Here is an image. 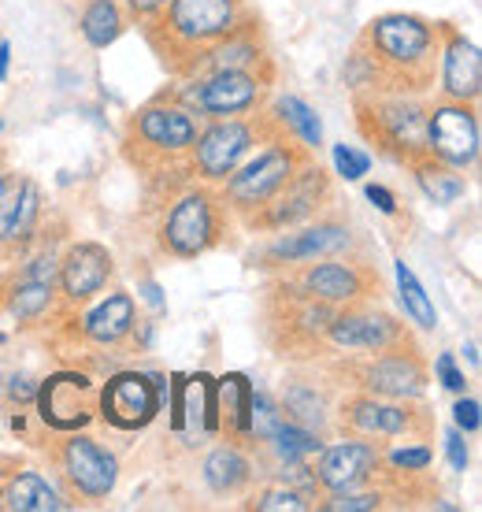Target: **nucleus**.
Masks as SVG:
<instances>
[{"instance_id": "2eb2a0df", "label": "nucleus", "mask_w": 482, "mask_h": 512, "mask_svg": "<svg viewBox=\"0 0 482 512\" xmlns=\"http://www.w3.org/2000/svg\"><path fill=\"white\" fill-rule=\"evenodd\" d=\"M282 305L267 308V320L271 327L286 331V342H279V349H293V346H312L327 334L334 312L323 308V301H316L305 290H282Z\"/></svg>"}, {"instance_id": "c9c22d12", "label": "nucleus", "mask_w": 482, "mask_h": 512, "mask_svg": "<svg viewBox=\"0 0 482 512\" xmlns=\"http://www.w3.org/2000/svg\"><path fill=\"white\" fill-rule=\"evenodd\" d=\"M279 409H275V401L267 394H256L253 390V409H249V435L256 438H271L275 431H279Z\"/></svg>"}, {"instance_id": "aec40b11", "label": "nucleus", "mask_w": 482, "mask_h": 512, "mask_svg": "<svg viewBox=\"0 0 482 512\" xmlns=\"http://www.w3.org/2000/svg\"><path fill=\"white\" fill-rule=\"evenodd\" d=\"M442 90L449 101L471 104L482 93V56L475 41L449 34V45L442 52Z\"/></svg>"}, {"instance_id": "0eeeda50", "label": "nucleus", "mask_w": 482, "mask_h": 512, "mask_svg": "<svg viewBox=\"0 0 482 512\" xmlns=\"http://www.w3.org/2000/svg\"><path fill=\"white\" fill-rule=\"evenodd\" d=\"M97 409L112 427L119 431H141L156 420L160 412V394H156L153 375L123 372L108 379L101 394H97Z\"/></svg>"}, {"instance_id": "1a4fd4ad", "label": "nucleus", "mask_w": 482, "mask_h": 512, "mask_svg": "<svg viewBox=\"0 0 482 512\" xmlns=\"http://www.w3.org/2000/svg\"><path fill=\"white\" fill-rule=\"evenodd\" d=\"M34 401H38L41 420L49 423V427H56V431H78L97 412V386L89 383L86 375L60 372L52 375L49 383L38 386Z\"/></svg>"}, {"instance_id": "f8f14e48", "label": "nucleus", "mask_w": 482, "mask_h": 512, "mask_svg": "<svg viewBox=\"0 0 482 512\" xmlns=\"http://www.w3.org/2000/svg\"><path fill=\"white\" fill-rule=\"evenodd\" d=\"M134 134H138L141 149L156 156H182L197 141V123L186 108L175 104H149L145 112L134 119Z\"/></svg>"}, {"instance_id": "e433bc0d", "label": "nucleus", "mask_w": 482, "mask_h": 512, "mask_svg": "<svg viewBox=\"0 0 482 512\" xmlns=\"http://www.w3.org/2000/svg\"><path fill=\"white\" fill-rule=\"evenodd\" d=\"M256 509L264 512H305L308 509V494H301V490L293 487H275V490H264L260 498H256Z\"/></svg>"}, {"instance_id": "7ed1b4c3", "label": "nucleus", "mask_w": 482, "mask_h": 512, "mask_svg": "<svg viewBox=\"0 0 482 512\" xmlns=\"http://www.w3.org/2000/svg\"><path fill=\"white\" fill-rule=\"evenodd\" d=\"M360 127L375 145L397 160H423L427 149V112L405 97H368L360 101Z\"/></svg>"}, {"instance_id": "09e8293b", "label": "nucleus", "mask_w": 482, "mask_h": 512, "mask_svg": "<svg viewBox=\"0 0 482 512\" xmlns=\"http://www.w3.org/2000/svg\"><path fill=\"white\" fill-rule=\"evenodd\" d=\"M8 56H12L8 41H0V78H8Z\"/></svg>"}, {"instance_id": "f3484780", "label": "nucleus", "mask_w": 482, "mask_h": 512, "mask_svg": "<svg viewBox=\"0 0 482 512\" xmlns=\"http://www.w3.org/2000/svg\"><path fill=\"white\" fill-rule=\"evenodd\" d=\"M360 379H364V386H368L371 394L408 401V397L423 394L427 368H423V360L416 353H405L401 346H394V349H382V357L371 360Z\"/></svg>"}, {"instance_id": "5701e85b", "label": "nucleus", "mask_w": 482, "mask_h": 512, "mask_svg": "<svg viewBox=\"0 0 482 512\" xmlns=\"http://www.w3.org/2000/svg\"><path fill=\"white\" fill-rule=\"evenodd\" d=\"M301 290L312 294L316 301H323V305H353V301L368 294V282L353 264L330 260V264H316V268H308L301 275Z\"/></svg>"}, {"instance_id": "a18cd8bd", "label": "nucleus", "mask_w": 482, "mask_h": 512, "mask_svg": "<svg viewBox=\"0 0 482 512\" xmlns=\"http://www.w3.org/2000/svg\"><path fill=\"white\" fill-rule=\"evenodd\" d=\"M8 394H12L15 401H34V394H38V386L26 383V379H12V386H8Z\"/></svg>"}, {"instance_id": "49530a36", "label": "nucleus", "mask_w": 482, "mask_h": 512, "mask_svg": "<svg viewBox=\"0 0 482 512\" xmlns=\"http://www.w3.org/2000/svg\"><path fill=\"white\" fill-rule=\"evenodd\" d=\"M130 4H134V12H141V15H156L167 0H130Z\"/></svg>"}, {"instance_id": "6ab92c4d", "label": "nucleus", "mask_w": 482, "mask_h": 512, "mask_svg": "<svg viewBox=\"0 0 482 512\" xmlns=\"http://www.w3.org/2000/svg\"><path fill=\"white\" fill-rule=\"evenodd\" d=\"M60 286H64L67 301H89V297L101 290L108 275H112V253L97 242H78L60 264Z\"/></svg>"}, {"instance_id": "412c9836", "label": "nucleus", "mask_w": 482, "mask_h": 512, "mask_svg": "<svg viewBox=\"0 0 482 512\" xmlns=\"http://www.w3.org/2000/svg\"><path fill=\"white\" fill-rule=\"evenodd\" d=\"M38 219V186L23 175H0V242L30 238Z\"/></svg>"}, {"instance_id": "ea45409f", "label": "nucleus", "mask_w": 482, "mask_h": 512, "mask_svg": "<svg viewBox=\"0 0 482 512\" xmlns=\"http://www.w3.org/2000/svg\"><path fill=\"white\" fill-rule=\"evenodd\" d=\"M434 372H438V379H442L445 390H453V394H464V375L457 372V364H453V353H442L438 357V364H434Z\"/></svg>"}, {"instance_id": "c756f323", "label": "nucleus", "mask_w": 482, "mask_h": 512, "mask_svg": "<svg viewBox=\"0 0 482 512\" xmlns=\"http://www.w3.org/2000/svg\"><path fill=\"white\" fill-rule=\"evenodd\" d=\"M204 483L216 490V494H234L238 487L249 483V461L230 446L216 449V453L204 461Z\"/></svg>"}, {"instance_id": "37998d69", "label": "nucleus", "mask_w": 482, "mask_h": 512, "mask_svg": "<svg viewBox=\"0 0 482 512\" xmlns=\"http://www.w3.org/2000/svg\"><path fill=\"white\" fill-rule=\"evenodd\" d=\"M445 449H449V464H453L457 472H464V468H468V446H464L460 431H449V435H445Z\"/></svg>"}, {"instance_id": "4468645a", "label": "nucleus", "mask_w": 482, "mask_h": 512, "mask_svg": "<svg viewBox=\"0 0 482 512\" xmlns=\"http://www.w3.org/2000/svg\"><path fill=\"white\" fill-rule=\"evenodd\" d=\"M260 90H264V82L253 71H216L190 93V104H197L204 116L227 119L249 112L260 101Z\"/></svg>"}, {"instance_id": "f03ea898", "label": "nucleus", "mask_w": 482, "mask_h": 512, "mask_svg": "<svg viewBox=\"0 0 482 512\" xmlns=\"http://www.w3.org/2000/svg\"><path fill=\"white\" fill-rule=\"evenodd\" d=\"M160 26L167 34L164 56L178 52H204L234 34L238 26V0H167L160 8Z\"/></svg>"}, {"instance_id": "b1692460", "label": "nucleus", "mask_w": 482, "mask_h": 512, "mask_svg": "<svg viewBox=\"0 0 482 512\" xmlns=\"http://www.w3.org/2000/svg\"><path fill=\"white\" fill-rule=\"evenodd\" d=\"M345 245H349V231H345V227L319 223V227H308V231H301V234H286L282 242H275L267 249V260H275V264H297V260L338 253Z\"/></svg>"}, {"instance_id": "ddd939ff", "label": "nucleus", "mask_w": 482, "mask_h": 512, "mask_svg": "<svg viewBox=\"0 0 482 512\" xmlns=\"http://www.w3.org/2000/svg\"><path fill=\"white\" fill-rule=\"evenodd\" d=\"M327 338L345 353H382V349L401 346V327L382 312L353 308L345 316H334L327 327Z\"/></svg>"}, {"instance_id": "58836bf2", "label": "nucleus", "mask_w": 482, "mask_h": 512, "mask_svg": "<svg viewBox=\"0 0 482 512\" xmlns=\"http://www.w3.org/2000/svg\"><path fill=\"white\" fill-rule=\"evenodd\" d=\"M327 509L334 512H368V509H379V494H349V490H338V498L330 501Z\"/></svg>"}, {"instance_id": "a19ab883", "label": "nucleus", "mask_w": 482, "mask_h": 512, "mask_svg": "<svg viewBox=\"0 0 482 512\" xmlns=\"http://www.w3.org/2000/svg\"><path fill=\"white\" fill-rule=\"evenodd\" d=\"M394 464H397V468H405V472H423V468L431 464V449H427V446L397 449V453H394Z\"/></svg>"}, {"instance_id": "79ce46f5", "label": "nucleus", "mask_w": 482, "mask_h": 512, "mask_svg": "<svg viewBox=\"0 0 482 512\" xmlns=\"http://www.w3.org/2000/svg\"><path fill=\"white\" fill-rule=\"evenodd\" d=\"M453 416H457L460 431H479V401L475 397H460Z\"/></svg>"}, {"instance_id": "a211bd4d", "label": "nucleus", "mask_w": 482, "mask_h": 512, "mask_svg": "<svg viewBox=\"0 0 482 512\" xmlns=\"http://www.w3.org/2000/svg\"><path fill=\"white\" fill-rule=\"evenodd\" d=\"M375 472H379V449L368 442H338V446L323 449L316 483L338 494V490H356Z\"/></svg>"}, {"instance_id": "473e14b6", "label": "nucleus", "mask_w": 482, "mask_h": 512, "mask_svg": "<svg viewBox=\"0 0 482 512\" xmlns=\"http://www.w3.org/2000/svg\"><path fill=\"white\" fill-rule=\"evenodd\" d=\"M275 112H279V119L293 130V134H297V138L305 141L308 149L323 145V127H319V116L308 108L305 101H301V97H282Z\"/></svg>"}, {"instance_id": "9b49d317", "label": "nucleus", "mask_w": 482, "mask_h": 512, "mask_svg": "<svg viewBox=\"0 0 482 512\" xmlns=\"http://www.w3.org/2000/svg\"><path fill=\"white\" fill-rule=\"evenodd\" d=\"M171 427L175 431H186L190 442H201V438H212L219 431V409H216V383L208 375H197V379H182L175 375L171 379Z\"/></svg>"}, {"instance_id": "a878e982", "label": "nucleus", "mask_w": 482, "mask_h": 512, "mask_svg": "<svg viewBox=\"0 0 482 512\" xmlns=\"http://www.w3.org/2000/svg\"><path fill=\"white\" fill-rule=\"evenodd\" d=\"M56 260L52 256H41L26 268L23 282L15 286L12 294V312L19 320H38L41 312L52 305V282H56Z\"/></svg>"}, {"instance_id": "2f4dec72", "label": "nucleus", "mask_w": 482, "mask_h": 512, "mask_svg": "<svg viewBox=\"0 0 482 512\" xmlns=\"http://www.w3.org/2000/svg\"><path fill=\"white\" fill-rule=\"evenodd\" d=\"M397 290H401V305H405V312L419 323V327H427V331L438 327V312H434L431 297L423 294V286H419V279L412 275V268H408L405 260H397Z\"/></svg>"}, {"instance_id": "72a5a7b5", "label": "nucleus", "mask_w": 482, "mask_h": 512, "mask_svg": "<svg viewBox=\"0 0 482 512\" xmlns=\"http://www.w3.org/2000/svg\"><path fill=\"white\" fill-rule=\"evenodd\" d=\"M271 438H275V449H279V457L286 464H297L301 457L323 449V442H319L308 427H301V423H279V431H275Z\"/></svg>"}, {"instance_id": "393cba45", "label": "nucleus", "mask_w": 482, "mask_h": 512, "mask_svg": "<svg viewBox=\"0 0 482 512\" xmlns=\"http://www.w3.org/2000/svg\"><path fill=\"white\" fill-rule=\"evenodd\" d=\"M134 320H138V308H134V297L130 294H108L101 305L86 316V338L101 342V346H115L123 342L130 331H134Z\"/></svg>"}, {"instance_id": "cd10ccee", "label": "nucleus", "mask_w": 482, "mask_h": 512, "mask_svg": "<svg viewBox=\"0 0 482 512\" xmlns=\"http://www.w3.org/2000/svg\"><path fill=\"white\" fill-rule=\"evenodd\" d=\"M0 501L15 512H56V509H64L60 494H56V490L49 487V479L38 475V472L15 475Z\"/></svg>"}, {"instance_id": "c85d7f7f", "label": "nucleus", "mask_w": 482, "mask_h": 512, "mask_svg": "<svg viewBox=\"0 0 482 512\" xmlns=\"http://www.w3.org/2000/svg\"><path fill=\"white\" fill-rule=\"evenodd\" d=\"M416 175L423 193L431 197L434 205H453V201L464 197V179L457 175V167L442 164V160H431V156L416 160Z\"/></svg>"}, {"instance_id": "9d476101", "label": "nucleus", "mask_w": 482, "mask_h": 512, "mask_svg": "<svg viewBox=\"0 0 482 512\" xmlns=\"http://www.w3.org/2000/svg\"><path fill=\"white\" fill-rule=\"evenodd\" d=\"M323 197H327V175L319 171V164L301 160V167L286 179V186H282L267 205L256 208V212H264V216H253V227H271V231L293 227V223H301V219L312 216Z\"/></svg>"}, {"instance_id": "dca6fc26", "label": "nucleus", "mask_w": 482, "mask_h": 512, "mask_svg": "<svg viewBox=\"0 0 482 512\" xmlns=\"http://www.w3.org/2000/svg\"><path fill=\"white\" fill-rule=\"evenodd\" d=\"M64 472L78 487V494H86V498H108L115 490V479H119V464L93 438L75 435L64 446Z\"/></svg>"}, {"instance_id": "39448f33", "label": "nucleus", "mask_w": 482, "mask_h": 512, "mask_svg": "<svg viewBox=\"0 0 482 512\" xmlns=\"http://www.w3.org/2000/svg\"><path fill=\"white\" fill-rule=\"evenodd\" d=\"M219 242V205L208 190H190L178 197L171 216L164 223V249L182 256H201Z\"/></svg>"}, {"instance_id": "c03bdc74", "label": "nucleus", "mask_w": 482, "mask_h": 512, "mask_svg": "<svg viewBox=\"0 0 482 512\" xmlns=\"http://www.w3.org/2000/svg\"><path fill=\"white\" fill-rule=\"evenodd\" d=\"M368 201H371L375 208H379V212H386V216H394V212H397L394 193L386 190V186H368Z\"/></svg>"}, {"instance_id": "8fccbe9b", "label": "nucleus", "mask_w": 482, "mask_h": 512, "mask_svg": "<svg viewBox=\"0 0 482 512\" xmlns=\"http://www.w3.org/2000/svg\"><path fill=\"white\" fill-rule=\"evenodd\" d=\"M4 342H8V338H4V334H0V346H4Z\"/></svg>"}, {"instance_id": "f257e3e1", "label": "nucleus", "mask_w": 482, "mask_h": 512, "mask_svg": "<svg viewBox=\"0 0 482 512\" xmlns=\"http://www.w3.org/2000/svg\"><path fill=\"white\" fill-rule=\"evenodd\" d=\"M360 52L371 60L375 82L390 75L401 86H416L434 71V52H438V30L416 15H379L364 34Z\"/></svg>"}, {"instance_id": "4c0bfd02", "label": "nucleus", "mask_w": 482, "mask_h": 512, "mask_svg": "<svg viewBox=\"0 0 482 512\" xmlns=\"http://www.w3.org/2000/svg\"><path fill=\"white\" fill-rule=\"evenodd\" d=\"M334 167H338V175H342V179L356 182V179H364V175H368L371 160L364 153H356L353 145H334Z\"/></svg>"}, {"instance_id": "de8ad7c7", "label": "nucleus", "mask_w": 482, "mask_h": 512, "mask_svg": "<svg viewBox=\"0 0 482 512\" xmlns=\"http://www.w3.org/2000/svg\"><path fill=\"white\" fill-rule=\"evenodd\" d=\"M145 297H149V305H164V297H160V286H156V282H149V286H145Z\"/></svg>"}, {"instance_id": "f704fd0d", "label": "nucleus", "mask_w": 482, "mask_h": 512, "mask_svg": "<svg viewBox=\"0 0 482 512\" xmlns=\"http://www.w3.org/2000/svg\"><path fill=\"white\" fill-rule=\"evenodd\" d=\"M286 412H290L293 420L308 427V423H323V401L316 397V390H308V386H290L286 390Z\"/></svg>"}, {"instance_id": "3c124183", "label": "nucleus", "mask_w": 482, "mask_h": 512, "mask_svg": "<svg viewBox=\"0 0 482 512\" xmlns=\"http://www.w3.org/2000/svg\"><path fill=\"white\" fill-rule=\"evenodd\" d=\"M0 127H4V123H0Z\"/></svg>"}, {"instance_id": "4be33fe9", "label": "nucleus", "mask_w": 482, "mask_h": 512, "mask_svg": "<svg viewBox=\"0 0 482 512\" xmlns=\"http://www.w3.org/2000/svg\"><path fill=\"white\" fill-rule=\"evenodd\" d=\"M342 420L360 435H408L416 431V412L394 401H375V397H356L342 409Z\"/></svg>"}, {"instance_id": "6e6552de", "label": "nucleus", "mask_w": 482, "mask_h": 512, "mask_svg": "<svg viewBox=\"0 0 482 512\" xmlns=\"http://www.w3.org/2000/svg\"><path fill=\"white\" fill-rule=\"evenodd\" d=\"M193 171L204 182H227L253 149V127L241 119H219L193 141Z\"/></svg>"}, {"instance_id": "7c9ffc66", "label": "nucleus", "mask_w": 482, "mask_h": 512, "mask_svg": "<svg viewBox=\"0 0 482 512\" xmlns=\"http://www.w3.org/2000/svg\"><path fill=\"white\" fill-rule=\"evenodd\" d=\"M123 30V15H119V4L115 0H93L82 15V34L93 49H108Z\"/></svg>"}, {"instance_id": "423d86ee", "label": "nucleus", "mask_w": 482, "mask_h": 512, "mask_svg": "<svg viewBox=\"0 0 482 512\" xmlns=\"http://www.w3.org/2000/svg\"><path fill=\"white\" fill-rule=\"evenodd\" d=\"M427 149L434 160L457 167V171L479 160V119L471 112V104L453 101L434 108L427 116Z\"/></svg>"}, {"instance_id": "bb28decb", "label": "nucleus", "mask_w": 482, "mask_h": 512, "mask_svg": "<svg viewBox=\"0 0 482 512\" xmlns=\"http://www.w3.org/2000/svg\"><path fill=\"white\" fill-rule=\"evenodd\" d=\"M216 409L219 427L230 435H249V409H253V383L245 375H223L216 383Z\"/></svg>"}, {"instance_id": "20e7f679", "label": "nucleus", "mask_w": 482, "mask_h": 512, "mask_svg": "<svg viewBox=\"0 0 482 512\" xmlns=\"http://www.w3.org/2000/svg\"><path fill=\"white\" fill-rule=\"evenodd\" d=\"M297 167H301V153L293 145H286V141H271L256 160H249V164L241 167L238 175H230L223 197L238 212H256V208L267 205L286 186V179H290Z\"/></svg>"}]
</instances>
